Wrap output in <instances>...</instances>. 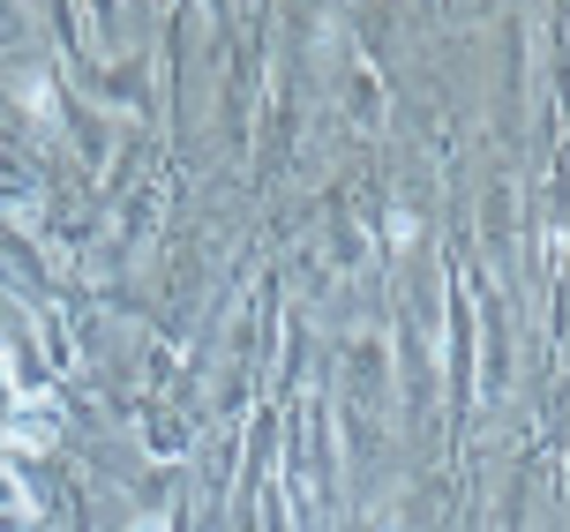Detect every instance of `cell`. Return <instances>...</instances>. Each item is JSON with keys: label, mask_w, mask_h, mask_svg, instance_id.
<instances>
[{"label": "cell", "mask_w": 570, "mask_h": 532, "mask_svg": "<svg viewBox=\"0 0 570 532\" xmlns=\"http://www.w3.org/2000/svg\"><path fill=\"white\" fill-rule=\"evenodd\" d=\"M142 532H166V525H158V518H150V525H142Z\"/></svg>", "instance_id": "obj_1"}]
</instances>
